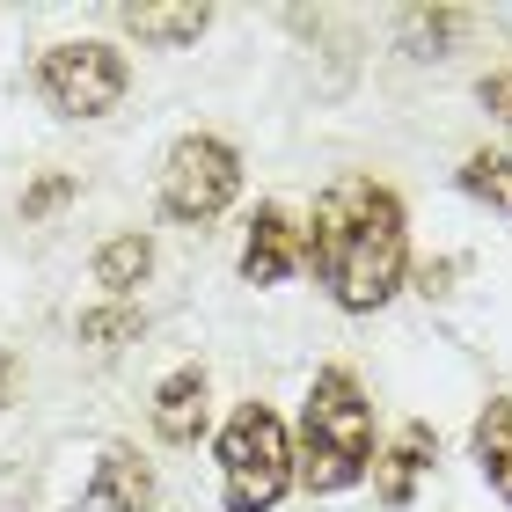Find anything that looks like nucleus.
Returning a JSON list of instances; mask_svg holds the SVG:
<instances>
[{
  "mask_svg": "<svg viewBox=\"0 0 512 512\" xmlns=\"http://www.w3.org/2000/svg\"><path fill=\"white\" fill-rule=\"evenodd\" d=\"M469 461L483 469V483L512 505V395H491L469 425Z\"/></svg>",
  "mask_w": 512,
  "mask_h": 512,
  "instance_id": "nucleus-11",
  "label": "nucleus"
},
{
  "mask_svg": "<svg viewBox=\"0 0 512 512\" xmlns=\"http://www.w3.org/2000/svg\"><path fill=\"white\" fill-rule=\"evenodd\" d=\"M432 461H439V432L425 425V417H410V425L388 439V454H374V498L388 512H403L417 498V483H425Z\"/></svg>",
  "mask_w": 512,
  "mask_h": 512,
  "instance_id": "nucleus-9",
  "label": "nucleus"
},
{
  "mask_svg": "<svg viewBox=\"0 0 512 512\" xmlns=\"http://www.w3.org/2000/svg\"><path fill=\"white\" fill-rule=\"evenodd\" d=\"M147 271H154V242L147 235H110L96 249V286L110 300H132V286H147Z\"/></svg>",
  "mask_w": 512,
  "mask_h": 512,
  "instance_id": "nucleus-12",
  "label": "nucleus"
},
{
  "mask_svg": "<svg viewBox=\"0 0 512 512\" xmlns=\"http://www.w3.org/2000/svg\"><path fill=\"white\" fill-rule=\"evenodd\" d=\"M154 505H161L154 469L139 461V447L110 439V447L96 454V476H88V491L66 505V512H154Z\"/></svg>",
  "mask_w": 512,
  "mask_h": 512,
  "instance_id": "nucleus-6",
  "label": "nucleus"
},
{
  "mask_svg": "<svg viewBox=\"0 0 512 512\" xmlns=\"http://www.w3.org/2000/svg\"><path fill=\"white\" fill-rule=\"evenodd\" d=\"M74 330H81V344H96V352H118V344H132L147 330V315H139L132 300H110V308H88Z\"/></svg>",
  "mask_w": 512,
  "mask_h": 512,
  "instance_id": "nucleus-15",
  "label": "nucleus"
},
{
  "mask_svg": "<svg viewBox=\"0 0 512 512\" xmlns=\"http://www.w3.org/2000/svg\"><path fill=\"white\" fill-rule=\"evenodd\" d=\"M293 491V432L271 403H242L220 425V498L227 512H271Z\"/></svg>",
  "mask_w": 512,
  "mask_h": 512,
  "instance_id": "nucleus-3",
  "label": "nucleus"
},
{
  "mask_svg": "<svg viewBox=\"0 0 512 512\" xmlns=\"http://www.w3.org/2000/svg\"><path fill=\"white\" fill-rule=\"evenodd\" d=\"M308 235V264L322 278V293L344 315H374L403 293L410 278V235H403V198L374 176H337L315 198Z\"/></svg>",
  "mask_w": 512,
  "mask_h": 512,
  "instance_id": "nucleus-1",
  "label": "nucleus"
},
{
  "mask_svg": "<svg viewBox=\"0 0 512 512\" xmlns=\"http://www.w3.org/2000/svg\"><path fill=\"white\" fill-rule=\"evenodd\" d=\"M74 191H81L74 176H37L30 191H22V220H44V213H59V205L74 198Z\"/></svg>",
  "mask_w": 512,
  "mask_h": 512,
  "instance_id": "nucleus-16",
  "label": "nucleus"
},
{
  "mask_svg": "<svg viewBox=\"0 0 512 512\" xmlns=\"http://www.w3.org/2000/svg\"><path fill=\"white\" fill-rule=\"evenodd\" d=\"M374 476V403L352 366H322L300 403V439H293V483L315 498H337Z\"/></svg>",
  "mask_w": 512,
  "mask_h": 512,
  "instance_id": "nucleus-2",
  "label": "nucleus"
},
{
  "mask_svg": "<svg viewBox=\"0 0 512 512\" xmlns=\"http://www.w3.org/2000/svg\"><path fill=\"white\" fill-rule=\"evenodd\" d=\"M15 381H22V366H15V352H8V344H0V410L15 403Z\"/></svg>",
  "mask_w": 512,
  "mask_h": 512,
  "instance_id": "nucleus-18",
  "label": "nucleus"
},
{
  "mask_svg": "<svg viewBox=\"0 0 512 512\" xmlns=\"http://www.w3.org/2000/svg\"><path fill=\"white\" fill-rule=\"evenodd\" d=\"M242 198V154L220 132H183L161 154V213L176 227H213Z\"/></svg>",
  "mask_w": 512,
  "mask_h": 512,
  "instance_id": "nucleus-4",
  "label": "nucleus"
},
{
  "mask_svg": "<svg viewBox=\"0 0 512 512\" xmlns=\"http://www.w3.org/2000/svg\"><path fill=\"white\" fill-rule=\"evenodd\" d=\"M395 30H403V52L410 59H447L454 37H469V15H461V8H410Z\"/></svg>",
  "mask_w": 512,
  "mask_h": 512,
  "instance_id": "nucleus-13",
  "label": "nucleus"
},
{
  "mask_svg": "<svg viewBox=\"0 0 512 512\" xmlns=\"http://www.w3.org/2000/svg\"><path fill=\"white\" fill-rule=\"evenodd\" d=\"M118 30L132 44H147V52H183V44H198L213 30V8H147V0H125Z\"/></svg>",
  "mask_w": 512,
  "mask_h": 512,
  "instance_id": "nucleus-10",
  "label": "nucleus"
},
{
  "mask_svg": "<svg viewBox=\"0 0 512 512\" xmlns=\"http://www.w3.org/2000/svg\"><path fill=\"white\" fill-rule=\"evenodd\" d=\"M125 88H132V66L118 44H103V37H66V44H44V59H37V96L59 110V118H110V110L125 103Z\"/></svg>",
  "mask_w": 512,
  "mask_h": 512,
  "instance_id": "nucleus-5",
  "label": "nucleus"
},
{
  "mask_svg": "<svg viewBox=\"0 0 512 512\" xmlns=\"http://www.w3.org/2000/svg\"><path fill=\"white\" fill-rule=\"evenodd\" d=\"M461 191L483 198L491 213H505V220H512V154H498V147L469 154V161H461Z\"/></svg>",
  "mask_w": 512,
  "mask_h": 512,
  "instance_id": "nucleus-14",
  "label": "nucleus"
},
{
  "mask_svg": "<svg viewBox=\"0 0 512 512\" xmlns=\"http://www.w3.org/2000/svg\"><path fill=\"white\" fill-rule=\"evenodd\" d=\"M476 103L491 110L498 125H512V66H498V74H483V81H476Z\"/></svg>",
  "mask_w": 512,
  "mask_h": 512,
  "instance_id": "nucleus-17",
  "label": "nucleus"
},
{
  "mask_svg": "<svg viewBox=\"0 0 512 512\" xmlns=\"http://www.w3.org/2000/svg\"><path fill=\"white\" fill-rule=\"evenodd\" d=\"M147 417H154L161 447H198L205 425H213V381H205V366H176V374H161Z\"/></svg>",
  "mask_w": 512,
  "mask_h": 512,
  "instance_id": "nucleus-8",
  "label": "nucleus"
},
{
  "mask_svg": "<svg viewBox=\"0 0 512 512\" xmlns=\"http://www.w3.org/2000/svg\"><path fill=\"white\" fill-rule=\"evenodd\" d=\"M308 264V235L293 227L286 205H256L249 235H242V278L249 286H286V278Z\"/></svg>",
  "mask_w": 512,
  "mask_h": 512,
  "instance_id": "nucleus-7",
  "label": "nucleus"
}]
</instances>
